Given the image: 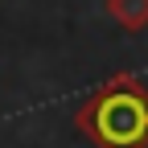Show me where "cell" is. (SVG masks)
I'll list each match as a JSON object with an SVG mask.
<instances>
[{"label":"cell","instance_id":"1","mask_svg":"<svg viewBox=\"0 0 148 148\" xmlns=\"http://www.w3.org/2000/svg\"><path fill=\"white\" fill-rule=\"evenodd\" d=\"M74 123L95 148H148V86L115 74L78 107Z\"/></svg>","mask_w":148,"mask_h":148},{"label":"cell","instance_id":"2","mask_svg":"<svg viewBox=\"0 0 148 148\" xmlns=\"http://www.w3.org/2000/svg\"><path fill=\"white\" fill-rule=\"evenodd\" d=\"M107 16L127 33H140L148 29V0H107Z\"/></svg>","mask_w":148,"mask_h":148}]
</instances>
